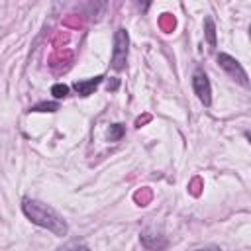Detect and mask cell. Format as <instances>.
Returning <instances> with one entry per match:
<instances>
[{"mask_svg": "<svg viewBox=\"0 0 251 251\" xmlns=\"http://www.w3.org/2000/svg\"><path fill=\"white\" fill-rule=\"evenodd\" d=\"M194 251H222L218 245H208V247H200V249H194Z\"/></svg>", "mask_w": 251, "mask_h": 251, "instance_id": "8fae6325", "label": "cell"}, {"mask_svg": "<svg viewBox=\"0 0 251 251\" xmlns=\"http://www.w3.org/2000/svg\"><path fill=\"white\" fill-rule=\"evenodd\" d=\"M122 135H124V126H122V124L110 126V139H112V141H118Z\"/></svg>", "mask_w": 251, "mask_h": 251, "instance_id": "30bf717a", "label": "cell"}, {"mask_svg": "<svg viewBox=\"0 0 251 251\" xmlns=\"http://www.w3.org/2000/svg\"><path fill=\"white\" fill-rule=\"evenodd\" d=\"M22 210L24 214L27 216L29 222H33L35 226H41L45 229H49L51 233L55 235H67L69 227H67V222L63 220V216L51 208L49 204L41 202V200H35V198H24L22 202Z\"/></svg>", "mask_w": 251, "mask_h": 251, "instance_id": "6da1fadb", "label": "cell"}, {"mask_svg": "<svg viewBox=\"0 0 251 251\" xmlns=\"http://www.w3.org/2000/svg\"><path fill=\"white\" fill-rule=\"evenodd\" d=\"M100 82H102V75L92 76V78H86V80H76V82L73 84V88H75L80 96H88V94H92V90H94Z\"/></svg>", "mask_w": 251, "mask_h": 251, "instance_id": "5b68a950", "label": "cell"}, {"mask_svg": "<svg viewBox=\"0 0 251 251\" xmlns=\"http://www.w3.org/2000/svg\"><path fill=\"white\" fill-rule=\"evenodd\" d=\"M127 45H129V37L127 31L124 27H120L114 33V49H112V69L122 71L126 69L127 63Z\"/></svg>", "mask_w": 251, "mask_h": 251, "instance_id": "7a4b0ae2", "label": "cell"}, {"mask_svg": "<svg viewBox=\"0 0 251 251\" xmlns=\"http://www.w3.org/2000/svg\"><path fill=\"white\" fill-rule=\"evenodd\" d=\"M204 27H206L208 43H210V45H216V25H214L212 18H206V20H204Z\"/></svg>", "mask_w": 251, "mask_h": 251, "instance_id": "8992f818", "label": "cell"}, {"mask_svg": "<svg viewBox=\"0 0 251 251\" xmlns=\"http://www.w3.org/2000/svg\"><path fill=\"white\" fill-rule=\"evenodd\" d=\"M192 88H194L198 100H200L204 106H210V102H212V86H210V80H208V76H206L204 71L198 69V71L192 75Z\"/></svg>", "mask_w": 251, "mask_h": 251, "instance_id": "277c9868", "label": "cell"}, {"mask_svg": "<svg viewBox=\"0 0 251 251\" xmlns=\"http://www.w3.org/2000/svg\"><path fill=\"white\" fill-rule=\"evenodd\" d=\"M57 108H59V104H57V102H41V104L33 106L31 110H33V112H55Z\"/></svg>", "mask_w": 251, "mask_h": 251, "instance_id": "52a82bcc", "label": "cell"}, {"mask_svg": "<svg viewBox=\"0 0 251 251\" xmlns=\"http://www.w3.org/2000/svg\"><path fill=\"white\" fill-rule=\"evenodd\" d=\"M57 251H90L84 243H78V241H73V243H67V245H63L61 249H57Z\"/></svg>", "mask_w": 251, "mask_h": 251, "instance_id": "9c48e42d", "label": "cell"}, {"mask_svg": "<svg viewBox=\"0 0 251 251\" xmlns=\"http://www.w3.org/2000/svg\"><path fill=\"white\" fill-rule=\"evenodd\" d=\"M218 63H220V67H222L229 76H233L235 80H239L243 86H247V84H249L247 73L243 71V67L239 65V61H237V59H233V57H231V55H227V53H220V55H218Z\"/></svg>", "mask_w": 251, "mask_h": 251, "instance_id": "3957f363", "label": "cell"}, {"mask_svg": "<svg viewBox=\"0 0 251 251\" xmlns=\"http://www.w3.org/2000/svg\"><path fill=\"white\" fill-rule=\"evenodd\" d=\"M51 94H53L55 98H65V96H69V86H67V84H53Z\"/></svg>", "mask_w": 251, "mask_h": 251, "instance_id": "ba28073f", "label": "cell"}]
</instances>
